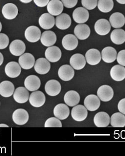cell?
Listing matches in <instances>:
<instances>
[{
    "label": "cell",
    "mask_w": 125,
    "mask_h": 156,
    "mask_svg": "<svg viewBox=\"0 0 125 156\" xmlns=\"http://www.w3.org/2000/svg\"><path fill=\"white\" fill-rule=\"evenodd\" d=\"M0 105H1V103H0Z\"/></svg>",
    "instance_id": "49"
},
{
    "label": "cell",
    "mask_w": 125,
    "mask_h": 156,
    "mask_svg": "<svg viewBox=\"0 0 125 156\" xmlns=\"http://www.w3.org/2000/svg\"><path fill=\"white\" fill-rule=\"evenodd\" d=\"M73 18L77 23L84 24L89 20V12L85 8L78 7L73 12Z\"/></svg>",
    "instance_id": "5"
},
{
    "label": "cell",
    "mask_w": 125,
    "mask_h": 156,
    "mask_svg": "<svg viewBox=\"0 0 125 156\" xmlns=\"http://www.w3.org/2000/svg\"><path fill=\"white\" fill-rule=\"evenodd\" d=\"M19 63L21 68L23 69H31L35 65V58L30 53H25L20 57Z\"/></svg>",
    "instance_id": "10"
},
{
    "label": "cell",
    "mask_w": 125,
    "mask_h": 156,
    "mask_svg": "<svg viewBox=\"0 0 125 156\" xmlns=\"http://www.w3.org/2000/svg\"><path fill=\"white\" fill-rule=\"evenodd\" d=\"M100 99L95 95H88L84 100V106L90 111L97 110L100 107Z\"/></svg>",
    "instance_id": "12"
},
{
    "label": "cell",
    "mask_w": 125,
    "mask_h": 156,
    "mask_svg": "<svg viewBox=\"0 0 125 156\" xmlns=\"http://www.w3.org/2000/svg\"><path fill=\"white\" fill-rule=\"evenodd\" d=\"M110 75L114 81L120 82L125 79V68L120 65L114 66L111 69Z\"/></svg>",
    "instance_id": "29"
},
{
    "label": "cell",
    "mask_w": 125,
    "mask_h": 156,
    "mask_svg": "<svg viewBox=\"0 0 125 156\" xmlns=\"http://www.w3.org/2000/svg\"><path fill=\"white\" fill-rule=\"evenodd\" d=\"M98 97L103 102H108L111 100L114 96V91L111 87L109 85H102L97 91Z\"/></svg>",
    "instance_id": "1"
},
{
    "label": "cell",
    "mask_w": 125,
    "mask_h": 156,
    "mask_svg": "<svg viewBox=\"0 0 125 156\" xmlns=\"http://www.w3.org/2000/svg\"><path fill=\"white\" fill-rule=\"evenodd\" d=\"M15 91L14 84L10 81H4L0 83V95L3 97L12 96Z\"/></svg>",
    "instance_id": "30"
},
{
    "label": "cell",
    "mask_w": 125,
    "mask_h": 156,
    "mask_svg": "<svg viewBox=\"0 0 125 156\" xmlns=\"http://www.w3.org/2000/svg\"><path fill=\"white\" fill-rule=\"evenodd\" d=\"M2 14L4 17L7 19H14L18 15V9L17 6L14 4L8 3L3 7Z\"/></svg>",
    "instance_id": "23"
},
{
    "label": "cell",
    "mask_w": 125,
    "mask_h": 156,
    "mask_svg": "<svg viewBox=\"0 0 125 156\" xmlns=\"http://www.w3.org/2000/svg\"><path fill=\"white\" fill-rule=\"evenodd\" d=\"M35 71L40 75L47 74L50 71L51 64L48 60L41 58L36 60L34 65Z\"/></svg>",
    "instance_id": "11"
},
{
    "label": "cell",
    "mask_w": 125,
    "mask_h": 156,
    "mask_svg": "<svg viewBox=\"0 0 125 156\" xmlns=\"http://www.w3.org/2000/svg\"><path fill=\"white\" fill-rule=\"evenodd\" d=\"M116 1L120 4H125V0H116Z\"/></svg>",
    "instance_id": "46"
},
{
    "label": "cell",
    "mask_w": 125,
    "mask_h": 156,
    "mask_svg": "<svg viewBox=\"0 0 125 156\" xmlns=\"http://www.w3.org/2000/svg\"><path fill=\"white\" fill-rule=\"evenodd\" d=\"M30 103L34 107L39 108L43 106L46 102V97L41 91L32 92L29 97Z\"/></svg>",
    "instance_id": "8"
},
{
    "label": "cell",
    "mask_w": 125,
    "mask_h": 156,
    "mask_svg": "<svg viewBox=\"0 0 125 156\" xmlns=\"http://www.w3.org/2000/svg\"><path fill=\"white\" fill-rule=\"evenodd\" d=\"M117 51L114 48L107 47L102 51L101 57L102 60L107 63L114 62L117 58Z\"/></svg>",
    "instance_id": "27"
},
{
    "label": "cell",
    "mask_w": 125,
    "mask_h": 156,
    "mask_svg": "<svg viewBox=\"0 0 125 156\" xmlns=\"http://www.w3.org/2000/svg\"><path fill=\"white\" fill-rule=\"evenodd\" d=\"M57 41V36L53 31H45L41 37V42L44 46L51 47L54 45Z\"/></svg>",
    "instance_id": "31"
},
{
    "label": "cell",
    "mask_w": 125,
    "mask_h": 156,
    "mask_svg": "<svg viewBox=\"0 0 125 156\" xmlns=\"http://www.w3.org/2000/svg\"><path fill=\"white\" fill-rule=\"evenodd\" d=\"M4 62V57L3 55L0 52V66H1Z\"/></svg>",
    "instance_id": "44"
},
{
    "label": "cell",
    "mask_w": 125,
    "mask_h": 156,
    "mask_svg": "<svg viewBox=\"0 0 125 156\" xmlns=\"http://www.w3.org/2000/svg\"><path fill=\"white\" fill-rule=\"evenodd\" d=\"M27 40L31 43H35L40 39L41 32L40 29L35 26H31L27 28L25 32Z\"/></svg>",
    "instance_id": "2"
},
{
    "label": "cell",
    "mask_w": 125,
    "mask_h": 156,
    "mask_svg": "<svg viewBox=\"0 0 125 156\" xmlns=\"http://www.w3.org/2000/svg\"><path fill=\"white\" fill-rule=\"evenodd\" d=\"M98 8L103 13H108L114 7V2L112 0H99L98 2Z\"/></svg>",
    "instance_id": "36"
},
{
    "label": "cell",
    "mask_w": 125,
    "mask_h": 156,
    "mask_svg": "<svg viewBox=\"0 0 125 156\" xmlns=\"http://www.w3.org/2000/svg\"><path fill=\"white\" fill-rule=\"evenodd\" d=\"M70 63L73 68L75 70H82L86 64V60L83 55L75 54L70 58Z\"/></svg>",
    "instance_id": "17"
},
{
    "label": "cell",
    "mask_w": 125,
    "mask_h": 156,
    "mask_svg": "<svg viewBox=\"0 0 125 156\" xmlns=\"http://www.w3.org/2000/svg\"><path fill=\"white\" fill-rule=\"evenodd\" d=\"M71 115L72 118L76 121H83L88 116L87 109L83 105H78L73 108Z\"/></svg>",
    "instance_id": "7"
},
{
    "label": "cell",
    "mask_w": 125,
    "mask_h": 156,
    "mask_svg": "<svg viewBox=\"0 0 125 156\" xmlns=\"http://www.w3.org/2000/svg\"><path fill=\"white\" fill-rule=\"evenodd\" d=\"M78 45V39L72 34L66 35L62 38V47L67 50H74L77 47Z\"/></svg>",
    "instance_id": "25"
},
{
    "label": "cell",
    "mask_w": 125,
    "mask_h": 156,
    "mask_svg": "<svg viewBox=\"0 0 125 156\" xmlns=\"http://www.w3.org/2000/svg\"><path fill=\"white\" fill-rule=\"evenodd\" d=\"M111 126L113 127L122 128L125 126V116L121 113H114L110 119Z\"/></svg>",
    "instance_id": "35"
},
{
    "label": "cell",
    "mask_w": 125,
    "mask_h": 156,
    "mask_svg": "<svg viewBox=\"0 0 125 156\" xmlns=\"http://www.w3.org/2000/svg\"><path fill=\"white\" fill-rule=\"evenodd\" d=\"M62 4L67 8H74L78 3V0H62Z\"/></svg>",
    "instance_id": "41"
},
{
    "label": "cell",
    "mask_w": 125,
    "mask_h": 156,
    "mask_svg": "<svg viewBox=\"0 0 125 156\" xmlns=\"http://www.w3.org/2000/svg\"><path fill=\"white\" fill-rule=\"evenodd\" d=\"M20 1L22 3L27 4V3H30L32 0H20Z\"/></svg>",
    "instance_id": "45"
},
{
    "label": "cell",
    "mask_w": 125,
    "mask_h": 156,
    "mask_svg": "<svg viewBox=\"0 0 125 156\" xmlns=\"http://www.w3.org/2000/svg\"><path fill=\"white\" fill-rule=\"evenodd\" d=\"M9 44V39L7 35L3 33L0 34V50L4 49Z\"/></svg>",
    "instance_id": "39"
},
{
    "label": "cell",
    "mask_w": 125,
    "mask_h": 156,
    "mask_svg": "<svg viewBox=\"0 0 125 156\" xmlns=\"http://www.w3.org/2000/svg\"><path fill=\"white\" fill-rule=\"evenodd\" d=\"M118 108L120 113L125 115V98L120 101L118 105Z\"/></svg>",
    "instance_id": "42"
},
{
    "label": "cell",
    "mask_w": 125,
    "mask_h": 156,
    "mask_svg": "<svg viewBox=\"0 0 125 156\" xmlns=\"http://www.w3.org/2000/svg\"><path fill=\"white\" fill-rule=\"evenodd\" d=\"M64 5L60 0H51L47 5V11L51 15L57 16L62 13Z\"/></svg>",
    "instance_id": "18"
},
{
    "label": "cell",
    "mask_w": 125,
    "mask_h": 156,
    "mask_svg": "<svg viewBox=\"0 0 125 156\" xmlns=\"http://www.w3.org/2000/svg\"><path fill=\"white\" fill-rule=\"evenodd\" d=\"M85 57L87 62L90 65L98 64L101 60V55L97 49H90L86 53Z\"/></svg>",
    "instance_id": "19"
},
{
    "label": "cell",
    "mask_w": 125,
    "mask_h": 156,
    "mask_svg": "<svg viewBox=\"0 0 125 156\" xmlns=\"http://www.w3.org/2000/svg\"><path fill=\"white\" fill-rule=\"evenodd\" d=\"M9 49L12 55L20 56L25 52L26 45L22 41L15 40L13 41L10 44Z\"/></svg>",
    "instance_id": "21"
},
{
    "label": "cell",
    "mask_w": 125,
    "mask_h": 156,
    "mask_svg": "<svg viewBox=\"0 0 125 156\" xmlns=\"http://www.w3.org/2000/svg\"><path fill=\"white\" fill-rule=\"evenodd\" d=\"M94 28L95 32L98 35L105 36L110 32L111 24L107 20L101 19L95 23Z\"/></svg>",
    "instance_id": "6"
},
{
    "label": "cell",
    "mask_w": 125,
    "mask_h": 156,
    "mask_svg": "<svg viewBox=\"0 0 125 156\" xmlns=\"http://www.w3.org/2000/svg\"><path fill=\"white\" fill-rule=\"evenodd\" d=\"M74 69L69 65L62 66L59 69V77L62 81H70L74 77Z\"/></svg>",
    "instance_id": "16"
},
{
    "label": "cell",
    "mask_w": 125,
    "mask_h": 156,
    "mask_svg": "<svg viewBox=\"0 0 125 156\" xmlns=\"http://www.w3.org/2000/svg\"><path fill=\"white\" fill-rule=\"evenodd\" d=\"M5 72L7 76L11 78H15L19 76L21 73V67L16 62H10L6 65Z\"/></svg>",
    "instance_id": "13"
},
{
    "label": "cell",
    "mask_w": 125,
    "mask_h": 156,
    "mask_svg": "<svg viewBox=\"0 0 125 156\" xmlns=\"http://www.w3.org/2000/svg\"><path fill=\"white\" fill-rule=\"evenodd\" d=\"M55 24L57 28L60 30H66L71 25V18L68 14H60L56 17Z\"/></svg>",
    "instance_id": "26"
},
{
    "label": "cell",
    "mask_w": 125,
    "mask_h": 156,
    "mask_svg": "<svg viewBox=\"0 0 125 156\" xmlns=\"http://www.w3.org/2000/svg\"><path fill=\"white\" fill-rule=\"evenodd\" d=\"M90 33V28L86 24H79L75 27L74 34L81 40H84L89 38Z\"/></svg>",
    "instance_id": "24"
},
{
    "label": "cell",
    "mask_w": 125,
    "mask_h": 156,
    "mask_svg": "<svg viewBox=\"0 0 125 156\" xmlns=\"http://www.w3.org/2000/svg\"><path fill=\"white\" fill-rule=\"evenodd\" d=\"M117 60L120 65L125 67V50L119 52L117 56Z\"/></svg>",
    "instance_id": "40"
},
{
    "label": "cell",
    "mask_w": 125,
    "mask_h": 156,
    "mask_svg": "<svg viewBox=\"0 0 125 156\" xmlns=\"http://www.w3.org/2000/svg\"><path fill=\"white\" fill-rule=\"evenodd\" d=\"M80 101V96L78 92L75 91L67 92L64 96V101L70 107H74L78 104Z\"/></svg>",
    "instance_id": "32"
},
{
    "label": "cell",
    "mask_w": 125,
    "mask_h": 156,
    "mask_svg": "<svg viewBox=\"0 0 125 156\" xmlns=\"http://www.w3.org/2000/svg\"><path fill=\"white\" fill-rule=\"evenodd\" d=\"M54 114L59 120H65L69 116V108L66 105L59 104L56 105L54 108Z\"/></svg>",
    "instance_id": "28"
},
{
    "label": "cell",
    "mask_w": 125,
    "mask_h": 156,
    "mask_svg": "<svg viewBox=\"0 0 125 156\" xmlns=\"http://www.w3.org/2000/svg\"><path fill=\"white\" fill-rule=\"evenodd\" d=\"M94 122L97 127H107L110 124V116L106 112H100L95 115Z\"/></svg>",
    "instance_id": "22"
},
{
    "label": "cell",
    "mask_w": 125,
    "mask_h": 156,
    "mask_svg": "<svg viewBox=\"0 0 125 156\" xmlns=\"http://www.w3.org/2000/svg\"><path fill=\"white\" fill-rule=\"evenodd\" d=\"M0 127H9L6 124H0Z\"/></svg>",
    "instance_id": "47"
},
{
    "label": "cell",
    "mask_w": 125,
    "mask_h": 156,
    "mask_svg": "<svg viewBox=\"0 0 125 156\" xmlns=\"http://www.w3.org/2000/svg\"><path fill=\"white\" fill-rule=\"evenodd\" d=\"M110 23L113 28H122L125 24V16L122 13H113L110 16Z\"/></svg>",
    "instance_id": "33"
},
{
    "label": "cell",
    "mask_w": 125,
    "mask_h": 156,
    "mask_svg": "<svg viewBox=\"0 0 125 156\" xmlns=\"http://www.w3.org/2000/svg\"><path fill=\"white\" fill-rule=\"evenodd\" d=\"M29 93L26 88L23 87L17 88L14 91L13 97L16 102L20 104L26 103L29 99Z\"/></svg>",
    "instance_id": "15"
},
{
    "label": "cell",
    "mask_w": 125,
    "mask_h": 156,
    "mask_svg": "<svg viewBox=\"0 0 125 156\" xmlns=\"http://www.w3.org/2000/svg\"><path fill=\"white\" fill-rule=\"evenodd\" d=\"M110 37L113 43L121 45L125 42V31L121 29L114 30L111 34Z\"/></svg>",
    "instance_id": "34"
},
{
    "label": "cell",
    "mask_w": 125,
    "mask_h": 156,
    "mask_svg": "<svg viewBox=\"0 0 125 156\" xmlns=\"http://www.w3.org/2000/svg\"><path fill=\"white\" fill-rule=\"evenodd\" d=\"M24 85L27 89L31 92H34L39 89L41 86V80L36 75L29 76L24 82Z\"/></svg>",
    "instance_id": "14"
},
{
    "label": "cell",
    "mask_w": 125,
    "mask_h": 156,
    "mask_svg": "<svg viewBox=\"0 0 125 156\" xmlns=\"http://www.w3.org/2000/svg\"><path fill=\"white\" fill-rule=\"evenodd\" d=\"M61 56V51L57 46H51L46 49L45 57L47 60L52 63H55L59 61Z\"/></svg>",
    "instance_id": "9"
},
{
    "label": "cell",
    "mask_w": 125,
    "mask_h": 156,
    "mask_svg": "<svg viewBox=\"0 0 125 156\" xmlns=\"http://www.w3.org/2000/svg\"><path fill=\"white\" fill-rule=\"evenodd\" d=\"M29 118V114L24 109H17L12 114V120L14 123L18 125H23L26 124Z\"/></svg>",
    "instance_id": "3"
},
{
    "label": "cell",
    "mask_w": 125,
    "mask_h": 156,
    "mask_svg": "<svg viewBox=\"0 0 125 156\" xmlns=\"http://www.w3.org/2000/svg\"><path fill=\"white\" fill-rule=\"evenodd\" d=\"M2 28V26L1 23L0 22V32L1 31Z\"/></svg>",
    "instance_id": "48"
},
{
    "label": "cell",
    "mask_w": 125,
    "mask_h": 156,
    "mask_svg": "<svg viewBox=\"0 0 125 156\" xmlns=\"http://www.w3.org/2000/svg\"><path fill=\"white\" fill-rule=\"evenodd\" d=\"M45 89L50 96H56L61 91V85L56 80H51L46 83Z\"/></svg>",
    "instance_id": "4"
},
{
    "label": "cell",
    "mask_w": 125,
    "mask_h": 156,
    "mask_svg": "<svg viewBox=\"0 0 125 156\" xmlns=\"http://www.w3.org/2000/svg\"><path fill=\"white\" fill-rule=\"evenodd\" d=\"M34 2L38 7H44L48 4L50 0H34Z\"/></svg>",
    "instance_id": "43"
},
{
    "label": "cell",
    "mask_w": 125,
    "mask_h": 156,
    "mask_svg": "<svg viewBox=\"0 0 125 156\" xmlns=\"http://www.w3.org/2000/svg\"><path fill=\"white\" fill-rule=\"evenodd\" d=\"M41 27L45 30L52 29L55 24V20L53 16L49 13H44L41 16L39 20Z\"/></svg>",
    "instance_id": "20"
},
{
    "label": "cell",
    "mask_w": 125,
    "mask_h": 156,
    "mask_svg": "<svg viewBox=\"0 0 125 156\" xmlns=\"http://www.w3.org/2000/svg\"><path fill=\"white\" fill-rule=\"evenodd\" d=\"M82 4L87 10H93L97 6L98 0H82Z\"/></svg>",
    "instance_id": "38"
},
{
    "label": "cell",
    "mask_w": 125,
    "mask_h": 156,
    "mask_svg": "<svg viewBox=\"0 0 125 156\" xmlns=\"http://www.w3.org/2000/svg\"><path fill=\"white\" fill-rule=\"evenodd\" d=\"M62 124L57 118L51 117L48 119L45 123V127H62Z\"/></svg>",
    "instance_id": "37"
}]
</instances>
